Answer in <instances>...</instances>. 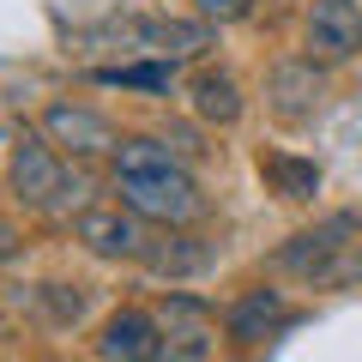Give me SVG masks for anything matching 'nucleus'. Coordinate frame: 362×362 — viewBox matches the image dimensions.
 <instances>
[{
	"mask_svg": "<svg viewBox=\"0 0 362 362\" xmlns=\"http://www.w3.org/2000/svg\"><path fill=\"white\" fill-rule=\"evenodd\" d=\"M259 181H266L278 199H290V206H308L314 194H320V163L314 157H290V151H259Z\"/></svg>",
	"mask_w": 362,
	"mask_h": 362,
	"instance_id": "13",
	"label": "nucleus"
},
{
	"mask_svg": "<svg viewBox=\"0 0 362 362\" xmlns=\"http://www.w3.org/2000/svg\"><path fill=\"white\" fill-rule=\"evenodd\" d=\"M320 103H326V73H320V61H314L308 49L272 66V78H266V109H272L278 121H314V115H320Z\"/></svg>",
	"mask_w": 362,
	"mask_h": 362,
	"instance_id": "7",
	"label": "nucleus"
},
{
	"mask_svg": "<svg viewBox=\"0 0 362 362\" xmlns=\"http://www.w3.org/2000/svg\"><path fill=\"white\" fill-rule=\"evenodd\" d=\"M97 356L103 362H151L163 356V326H157V314L145 308H115L103 326H97Z\"/></svg>",
	"mask_w": 362,
	"mask_h": 362,
	"instance_id": "10",
	"label": "nucleus"
},
{
	"mask_svg": "<svg viewBox=\"0 0 362 362\" xmlns=\"http://www.w3.org/2000/svg\"><path fill=\"white\" fill-rule=\"evenodd\" d=\"M211 30L218 25H206V18H127L121 25V37L133 42L139 54H163V61H187V54H199L211 42Z\"/></svg>",
	"mask_w": 362,
	"mask_h": 362,
	"instance_id": "11",
	"label": "nucleus"
},
{
	"mask_svg": "<svg viewBox=\"0 0 362 362\" xmlns=\"http://www.w3.org/2000/svg\"><path fill=\"white\" fill-rule=\"evenodd\" d=\"M302 49L320 66H344L362 54V0H308L302 13Z\"/></svg>",
	"mask_w": 362,
	"mask_h": 362,
	"instance_id": "5",
	"label": "nucleus"
},
{
	"mask_svg": "<svg viewBox=\"0 0 362 362\" xmlns=\"http://www.w3.org/2000/svg\"><path fill=\"white\" fill-rule=\"evenodd\" d=\"M49 308H54V326H73L78 314H85V296H66V284H49Z\"/></svg>",
	"mask_w": 362,
	"mask_h": 362,
	"instance_id": "17",
	"label": "nucleus"
},
{
	"mask_svg": "<svg viewBox=\"0 0 362 362\" xmlns=\"http://www.w3.org/2000/svg\"><path fill=\"white\" fill-rule=\"evenodd\" d=\"M157 326H163V356L199 362V356L218 350V314H211V302L187 296V290H169V296H163Z\"/></svg>",
	"mask_w": 362,
	"mask_h": 362,
	"instance_id": "6",
	"label": "nucleus"
},
{
	"mask_svg": "<svg viewBox=\"0 0 362 362\" xmlns=\"http://www.w3.org/2000/svg\"><path fill=\"white\" fill-rule=\"evenodd\" d=\"M73 242L85 247V254H97V259H133L139 266L145 254H151V223L139 218L133 206H85V211H73Z\"/></svg>",
	"mask_w": 362,
	"mask_h": 362,
	"instance_id": "4",
	"label": "nucleus"
},
{
	"mask_svg": "<svg viewBox=\"0 0 362 362\" xmlns=\"http://www.w3.org/2000/svg\"><path fill=\"white\" fill-rule=\"evenodd\" d=\"M97 85H121V90H151V97H169L175 90V61L151 54V61H127V66H103Z\"/></svg>",
	"mask_w": 362,
	"mask_h": 362,
	"instance_id": "15",
	"label": "nucleus"
},
{
	"mask_svg": "<svg viewBox=\"0 0 362 362\" xmlns=\"http://www.w3.org/2000/svg\"><path fill=\"white\" fill-rule=\"evenodd\" d=\"M6 187L25 211H42V218H61V211L78 206L85 181L66 169V151L49 139V133H18L13 151H6Z\"/></svg>",
	"mask_w": 362,
	"mask_h": 362,
	"instance_id": "2",
	"label": "nucleus"
},
{
	"mask_svg": "<svg viewBox=\"0 0 362 362\" xmlns=\"http://www.w3.org/2000/svg\"><path fill=\"white\" fill-rule=\"evenodd\" d=\"M139 266L175 284V278H194V272L211 266V247L199 242V235H163V242H151V254H145Z\"/></svg>",
	"mask_w": 362,
	"mask_h": 362,
	"instance_id": "14",
	"label": "nucleus"
},
{
	"mask_svg": "<svg viewBox=\"0 0 362 362\" xmlns=\"http://www.w3.org/2000/svg\"><path fill=\"white\" fill-rule=\"evenodd\" d=\"M42 133H49V139L61 145L73 163L115 157V145H121V133L109 127L97 109H85V103H49V109H42Z\"/></svg>",
	"mask_w": 362,
	"mask_h": 362,
	"instance_id": "8",
	"label": "nucleus"
},
{
	"mask_svg": "<svg viewBox=\"0 0 362 362\" xmlns=\"http://www.w3.org/2000/svg\"><path fill=\"white\" fill-rule=\"evenodd\" d=\"M194 18H206V25H242V18H254V0H194Z\"/></svg>",
	"mask_w": 362,
	"mask_h": 362,
	"instance_id": "16",
	"label": "nucleus"
},
{
	"mask_svg": "<svg viewBox=\"0 0 362 362\" xmlns=\"http://www.w3.org/2000/svg\"><path fill=\"white\" fill-rule=\"evenodd\" d=\"M362 242V218L356 211H332V218H320L314 230H296L278 254H272V266L296 272V278H308V284H338L350 272V247Z\"/></svg>",
	"mask_w": 362,
	"mask_h": 362,
	"instance_id": "3",
	"label": "nucleus"
},
{
	"mask_svg": "<svg viewBox=\"0 0 362 362\" xmlns=\"http://www.w3.org/2000/svg\"><path fill=\"white\" fill-rule=\"evenodd\" d=\"M290 320H296V308L284 302V290L259 284V290H247V296L230 302V314H223V332H230L242 350H254V344H272V338L284 332Z\"/></svg>",
	"mask_w": 362,
	"mask_h": 362,
	"instance_id": "9",
	"label": "nucleus"
},
{
	"mask_svg": "<svg viewBox=\"0 0 362 362\" xmlns=\"http://www.w3.org/2000/svg\"><path fill=\"white\" fill-rule=\"evenodd\" d=\"M18 247H25V235H18V223H6V218H0V266H6V259H13Z\"/></svg>",
	"mask_w": 362,
	"mask_h": 362,
	"instance_id": "18",
	"label": "nucleus"
},
{
	"mask_svg": "<svg viewBox=\"0 0 362 362\" xmlns=\"http://www.w3.org/2000/svg\"><path fill=\"white\" fill-rule=\"evenodd\" d=\"M187 109H194L206 127H235L242 121V85H235V73H223V66H199L194 85H187Z\"/></svg>",
	"mask_w": 362,
	"mask_h": 362,
	"instance_id": "12",
	"label": "nucleus"
},
{
	"mask_svg": "<svg viewBox=\"0 0 362 362\" xmlns=\"http://www.w3.org/2000/svg\"><path fill=\"white\" fill-rule=\"evenodd\" d=\"M115 194L121 206H133L157 230H187L206 211V194H199L187 157L169 139H151V133L115 145Z\"/></svg>",
	"mask_w": 362,
	"mask_h": 362,
	"instance_id": "1",
	"label": "nucleus"
}]
</instances>
